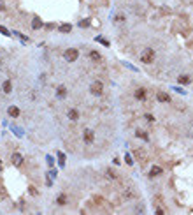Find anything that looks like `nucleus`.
<instances>
[{"instance_id": "f257e3e1", "label": "nucleus", "mask_w": 193, "mask_h": 215, "mask_svg": "<svg viewBox=\"0 0 193 215\" xmlns=\"http://www.w3.org/2000/svg\"><path fill=\"white\" fill-rule=\"evenodd\" d=\"M154 57H156V53H154L153 48H146V50L140 53V62H142V64H153Z\"/></svg>"}, {"instance_id": "f03ea898", "label": "nucleus", "mask_w": 193, "mask_h": 215, "mask_svg": "<svg viewBox=\"0 0 193 215\" xmlns=\"http://www.w3.org/2000/svg\"><path fill=\"white\" fill-rule=\"evenodd\" d=\"M90 92H91L93 95H102V94H104V83H102L100 79L93 81V83L90 85Z\"/></svg>"}, {"instance_id": "7ed1b4c3", "label": "nucleus", "mask_w": 193, "mask_h": 215, "mask_svg": "<svg viewBox=\"0 0 193 215\" xmlns=\"http://www.w3.org/2000/svg\"><path fill=\"white\" fill-rule=\"evenodd\" d=\"M63 57H65L67 62H70V64H72V62H76V60L79 58V51H77L76 48H69V50L63 53Z\"/></svg>"}, {"instance_id": "20e7f679", "label": "nucleus", "mask_w": 193, "mask_h": 215, "mask_svg": "<svg viewBox=\"0 0 193 215\" xmlns=\"http://www.w3.org/2000/svg\"><path fill=\"white\" fill-rule=\"evenodd\" d=\"M83 139H84V143H88V145H91V143L95 141V132H93L91 129H86V131L83 132Z\"/></svg>"}, {"instance_id": "39448f33", "label": "nucleus", "mask_w": 193, "mask_h": 215, "mask_svg": "<svg viewBox=\"0 0 193 215\" xmlns=\"http://www.w3.org/2000/svg\"><path fill=\"white\" fill-rule=\"evenodd\" d=\"M67 117H69V120H72V122H77V120H79V111L74 109V108H70V109L67 111Z\"/></svg>"}, {"instance_id": "423d86ee", "label": "nucleus", "mask_w": 193, "mask_h": 215, "mask_svg": "<svg viewBox=\"0 0 193 215\" xmlns=\"http://www.w3.org/2000/svg\"><path fill=\"white\" fill-rule=\"evenodd\" d=\"M56 95H58L60 99H65V97H67V86H65V85H60V86L56 88Z\"/></svg>"}, {"instance_id": "0eeeda50", "label": "nucleus", "mask_w": 193, "mask_h": 215, "mask_svg": "<svg viewBox=\"0 0 193 215\" xmlns=\"http://www.w3.org/2000/svg\"><path fill=\"white\" fill-rule=\"evenodd\" d=\"M11 160H12V164L14 166H21L23 164V155H19V154H12V157H11Z\"/></svg>"}, {"instance_id": "6e6552de", "label": "nucleus", "mask_w": 193, "mask_h": 215, "mask_svg": "<svg viewBox=\"0 0 193 215\" xmlns=\"http://www.w3.org/2000/svg\"><path fill=\"white\" fill-rule=\"evenodd\" d=\"M2 90H4L5 94H11V92H12V83H11V79H5V81H4Z\"/></svg>"}, {"instance_id": "1a4fd4ad", "label": "nucleus", "mask_w": 193, "mask_h": 215, "mask_svg": "<svg viewBox=\"0 0 193 215\" xmlns=\"http://www.w3.org/2000/svg\"><path fill=\"white\" fill-rule=\"evenodd\" d=\"M156 100H158V102H169L170 97H169L165 92H158V94H156Z\"/></svg>"}, {"instance_id": "9d476101", "label": "nucleus", "mask_w": 193, "mask_h": 215, "mask_svg": "<svg viewBox=\"0 0 193 215\" xmlns=\"http://www.w3.org/2000/svg\"><path fill=\"white\" fill-rule=\"evenodd\" d=\"M67 201H69V199H67V194H60L56 197V205H58V206H65V205H67Z\"/></svg>"}, {"instance_id": "9b49d317", "label": "nucleus", "mask_w": 193, "mask_h": 215, "mask_svg": "<svg viewBox=\"0 0 193 215\" xmlns=\"http://www.w3.org/2000/svg\"><path fill=\"white\" fill-rule=\"evenodd\" d=\"M7 113H9V117H12V118H18L19 117V109L16 108V106H11V108L7 109Z\"/></svg>"}, {"instance_id": "f8f14e48", "label": "nucleus", "mask_w": 193, "mask_h": 215, "mask_svg": "<svg viewBox=\"0 0 193 215\" xmlns=\"http://www.w3.org/2000/svg\"><path fill=\"white\" fill-rule=\"evenodd\" d=\"M135 97L139 99V100H144L146 99V90L144 88H137L135 90Z\"/></svg>"}, {"instance_id": "ddd939ff", "label": "nucleus", "mask_w": 193, "mask_h": 215, "mask_svg": "<svg viewBox=\"0 0 193 215\" xmlns=\"http://www.w3.org/2000/svg\"><path fill=\"white\" fill-rule=\"evenodd\" d=\"M72 30V25L70 23H63V25H60V32L61 34H69Z\"/></svg>"}, {"instance_id": "4468645a", "label": "nucleus", "mask_w": 193, "mask_h": 215, "mask_svg": "<svg viewBox=\"0 0 193 215\" xmlns=\"http://www.w3.org/2000/svg\"><path fill=\"white\" fill-rule=\"evenodd\" d=\"M149 173H151V176H160V175H162V173H163V169H162L160 166H153Z\"/></svg>"}, {"instance_id": "2eb2a0df", "label": "nucleus", "mask_w": 193, "mask_h": 215, "mask_svg": "<svg viewBox=\"0 0 193 215\" xmlns=\"http://www.w3.org/2000/svg\"><path fill=\"white\" fill-rule=\"evenodd\" d=\"M40 27H42V21H40V18H34V20H32V28H34V30H39Z\"/></svg>"}, {"instance_id": "dca6fc26", "label": "nucleus", "mask_w": 193, "mask_h": 215, "mask_svg": "<svg viewBox=\"0 0 193 215\" xmlns=\"http://www.w3.org/2000/svg\"><path fill=\"white\" fill-rule=\"evenodd\" d=\"M135 136L140 137V139H144V141H149V136L146 134V131H137V132H135Z\"/></svg>"}, {"instance_id": "f3484780", "label": "nucleus", "mask_w": 193, "mask_h": 215, "mask_svg": "<svg viewBox=\"0 0 193 215\" xmlns=\"http://www.w3.org/2000/svg\"><path fill=\"white\" fill-rule=\"evenodd\" d=\"M179 83H181V85H188V83H192V78H190V76H186V74H184V76H179Z\"/></svg>"}, {"instance_id": "a211bd4d", "label": "nucleus", "mask_w": 193, "mask_h": 215, "mask_svg": "<svg viewBox=\"0 0 193 215\" xmlns=\"http://www.w3.org/2000/svg\"><path fill=\"white\" fill-rule=\"evenodd\" d=\"M5 199H7V191H5V187L0 185V201H5Z\"/></svg>"}, {"instance_id": "6ab92c4d", "label": "nucleus", "mask_w": 193, "mask_h": 215, "mask_svg": "<svg viewBox=\"0 0 193 215\" xmlns=\"http://www.w3.org/2000/svg\"><path fill=\"white\" fill-rule=\"evenodd\" d=\"M90 58L91 60H102V57H100L98 51H90Z\"/></svg>"}, {"instance_id": "aec40b11", "label": "nucleus", "mask_w": 193, "mask_h": 215, "mask_svg": "<svg viewBox=\"0 0 193 215\" xmlns=\"http://www.w3.org/2000/svg\"><path fill=\"white\" fill-rule=\"evenodd\" d=\"M123 196H125V197H126V199H132V197H134V191H130V189H125V192H123Z\"/></svg>"}, {"instance_id": "412c9836", "label": "nucleus", "mask_w": 193, "mask_h": 215, "mask_svg": "<svg viewBox=\"0 0 193 215\" xmlns=\"http://www.w3.org/2000/svg\"><path fill=\"white\" fill-rule=\"evenodd\" d=\"M105 175H107V178H111V180H114V178H116V173L113 171V169H107V171H105Z\"/></svg>"}, {"instance_id": "4be33fe9", "label": "nucleus", "mask_w": 193, "mask_h": 215, "mask_svg": "<svg viewBox=\"0 0 193 215\" xmlns=\"http://www.w3.org/2000/svg\"><path fill=\"white\" fill-rule=\"evenodd\" d=\"M114 21H116V23H123V21H125V16H123V14H116Z\"/></svg>"}, {"instance_id": "5701e85b", "label": "nucleus", "mask_w": 193, "mask_h": 215, "mask_svg": "<svg viewBox=\"0 0 193 215\" xmlns=\"http://www.w3.org/2000/svg\"><path fill=\"white\" fill-rule=\"evenodd\" d=\"M88 25H90V21L88 20H81L79 21V27H81V28H83V27H88Z\"/></svg>"}, {"instance_id": "b1692460", "label": "nucleus", "mask_w": 193, "mask_h": 215, "mask_svg": "<svg viewBox=\"0 0 193 215\" xmlns=\"http://www.w3.org/2000/svg\"><path fill=\"white\" fill-rule=\"evenodd\" d=\"M0 32H2V34H4V35H11V34H9V32H7V28H4V27H2V25H0Z\"/></svg>"}, {"instance_id": "393cba45", "label": "nucleus", "mask_w": 193, "mask_h": 215, "mask_svg": "<svg viewBox=\"0 0 193 215\" xmlns=\"http://www.w3.org/2000/svg\"><path fill=\"white\" fill-rule=\"evenodd\" d=\"M125 160H126V164H130V166L134 164V160H132V157H130V155H126V157H125Z\"/></svg>"}, {"instance_id": "a878e982", "label": "nucleus", "mask_w": 193, "mask_h": 215, "mask_svg": "<svg viewBox=\"0 0 193 215\" xmlns=\"http://www.w3.org/2000/svg\"><path fill=\"white\" fill-rule=\"evenodd\" d=\"M144 118H146L148 122H153V120H154V117H153V115H146V117H144Z\"/></svg>"}, {"instance_id": "bb28decb", "label": "nucleus", "mask_w": 193, "mask_h": 215, "mask_svg": "<svg viewBox=\"0 0 193 215\" xmlns=\"http://www.w3.org/2000/svg\"><path fill=\"white\" fill-rule=\"evenodd\" d=\"M48 175H49V178H55V176H56V171H49Z\"/></svg>"}, {"instance_id": "cd10ccee", "label": "nucleus", "mask_w": 193, "mask_h": 215, "mask_svg": "<svg viewBox=\"0 0 193 215\" xmlns=\"http://www.w3.org/2000/svg\"><path fill=\"white\" fill-rule=\"evenodd\" d=\"M156 214H158V215H163V214H165V212H163L162 208H156Z\"/></svg>"}, {"instance_id": "c85d7f7f", "label": "nucleus", "mask_w": 193, "mask_h": 215, "mask_svg": "<svg viewBox=\"0 0 193 215\" xmlns=\"http://www.w3.org/2000/svg\"><path fill=\"white\" fill-rule=\"evenodd\" d=\"M4 9H5V5H4V2L0 0V11H4Z\"/></svg>"}, {"instance_id": "c756f323", "label": "nucleus", "mask_w": 193, "mask_h": 215, "mask_svg": "<svg viewBox=\"0 0 193 215\" xmlns=\"http://www.w3.org/2000/svg\"><path fill=\"white\" fill-rule=\"evenodd\" d=\"M0 169H2V160H0Z\"/></svg>"}]
</instances>
